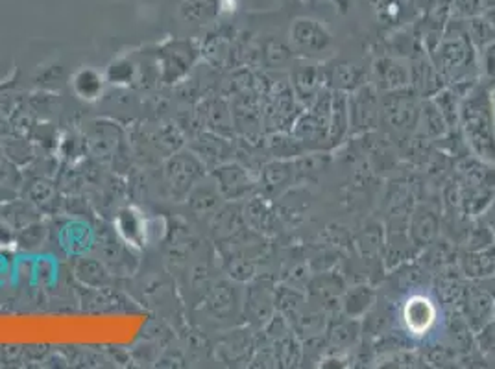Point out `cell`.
Masks as SVG:
<instances>
[{"instance_id":"6da1fadb","label":"cell","mask_w":495,"mask_h":369,"mask_svg":"<svg viewBox=\"0 0 495 369\" xmlns=\"http://www.w3.org/2000/svg\"><path fill=\"white\" fill-rule=\"evenodd\" d=\"M458 126L472 152L483 161L495 165V105L486 84L472 86L462 98Z\"/></svg>"},{"instance_id":"7a4b0ae2","label":"cell","mask_w":495,"mask_h":369,"mask_svg":"<svg viewBox=\"0 0 495 369\" xmlns=\"http://www.w3.org/2000/svg\"><path fill=\"white\" fill-rule=\"evenodd\" d=\"M431 60L446 84L474 80V72L479 67V54L466 32L464 19L451 17L441 39L431 50Z\"/></svg>"},{"instance_id":"3957f363","label":"cell","mask_w":495,"mask_h":369,"mask_svg":"<svg viewBox=\"0 0 495 369\" xmlns=\"http://www.w3.org/2000/svg\"><path fill=\"white\" fill-rule=\"evenodd\" d=\"M381 93V91H379ZM412 87L381 93V122L401 134H412L418 127L422 102Z\"/></svg>"},{"instance_id":"277c9868","label":"cell","mask_w":495,"mask_h":369,"mask_svg":"<svg viewBox=\"0 0 495 369\" xmlns=\"http://www.w3.org/2000/svg\"><path fill=\"white\" fill-rule=\"evenodd\" d=\"M291 46L305 60H324L331 54L333 37L320 20L301 17L291 29Z\"/></svg>"},{"instance_id":"5b68a950","label":"cell","mask_w":495,"mask_h":369,"mask_svg":"<svg viewBox=\"0 0 495 369\" xmlns=\"http://www.w3.org/2000/svg\"><path fill=\"white\" fill-rule=\"evenodd\" d=\"M350 134H370L381 126V93L374 84H362L348 93Z\"/></svg>"},{"instance_id":"8992f818","label":"cell","mask_w":495,"mask_h":369,"mask_svg":"<svg viewBox=\"0 0 495 369\" xmlns=\"http://www.w3.org/2000/svg\"><path fill=\"white\" fill-rule=\"evenodd\" d=\"M440 233V218L431 207H416L408 217V239L416 250H425L434 244Z\"/></svg>"},{"instance_id":"52a82bcc","label":"cell","mask_w":495,"mask_h":369,"mask_svg":"<svg viewBox=\"0 0 495 369\" xmlns=\"http://www.w3.org/2000/svg\"><path fill=\"white\" fill-rule=\"evenodd\" d=\"M374 80L381 93L410 87V67L403 60L383 56L374 63Z\"/></svg>"},{"instance_id":"ba28073f","label":"cell","mask_w":495,"mask_h":369,"mask_svg":"<svg viewBox=\"0 0 495 369\" xmlns=\"http://www.w3.org/2000/svg\"><path fill=\"white\" fill-rule=\"evenodd\" d=\"M408 67H410V87L420 96L431 98L440 89H444V84H441L444 82V78H441V74L434 67L431 56L414 58L408 63Z\"/></svg>"},{"instance_id":"9c48e42d","label":"cell","mask_w":495,"mask_h":369,"mask_svg":"<svg viewBox=\"0 0 495 369\" xmlns=\"http://www.w3.org/2000/svg\"><path fill=\"white\" fill-rule=\"evenodd\" d=\"M291 87L294 91V96L309 108V105L315 102L318 98V94L326 89L322 69L318 65L298 67L293 72Z\"/></svg>"},{"instance_id":"30bf717a","label":"cell","mask_w":495,"mask_h":369,"mask_svg":"<svg viewBox=\"0 0 495 369\" xmlns=\"http://www.w3.org/2000/svg\"><path fill=\"white\" fill-rule=\"evenodd\" d=\"M322 72H324V82L331 91L351 93L362 84H367L364 82L367 72L350 62H334L331 67L322 69Z\"/></svg>"},{"instance_id":"8fae6325","label":"cell","mask_w":495,"mask_h":369,"mask_svg":"<svg viewBox=\"0 0 495 369\" xmlns=\"http://www.w3.org/2000/svg\"><path fill=\"white\" fill-rule=\"evenodd\" d=\"M350 135V105L348 93L333 91L331 117H329V141L331 148L341 144Z\"/></svg>"},{"instance_id":"7c38bea8","label":"cell","mask_w":495,"mask_h":369,"mask_svg":"<svg viewBox=\"0 0 495 369\" xmlns=\"http://www.w3.org/2000/svg\"><path fill=\"white\" fill-rule=\"evenodd\" d=\"M405 324L412 334H425L434 322L436 310L427 298L416 296L405 307Z\"/></svg>"},{"instance_id":"4fadbf2b","label":"cell","mask_w":495,"mask_h":369,"mask_svg":"<svg viewBox=\"0 0 495 369\" xmlns=\"http://www.w3.org/2000/svg\"><path fill=\"white\" fill-rule=\"evenodd\" d=\"M296 177V165L291 160H281V161H274L270 165L265 167L263 170V183L265 189L270 194H281L286 189L291 187Z\"/></svg>"},{"instance_id":"5bb4252c","label":"cell","mask_w":495,"mask_h":369,"mask_svg":"<svg viewBox=\"0 0 495 369\" xmlns=\"http://www.w3.org/2000/svg\"><path fill=\"white\" fill-rule=\"evenodd\" d=\"M450 124L444 119V115L440 113V110L436 108V103L427 98L425 102H422V111H420V120H418V127L416 131L427 139H440L448 134Z\"/></svg>"},{"instance_id":"9a60e30c","label":"cell","mask_w":495,"mask_h":369,"mask_svg":"<svg viewBox=\"0 0 495 369\" xmlns=\"http://www.w3.org/2000/svg\"><path fill=\"white\" fill-rule=\"evenodd\" d=\"M219 181H220L222 194L231 200H237L252 191L250 176L246 174L244 168H241L237 165H227V167L220 168Z\"/></svg>"},{"instance_id":"2e32d148","label":"cell","mask_w":495,"mask_h":369,"mask_svg":"<svg viewBox=\"0 0 495 369\" xmlns=\"http://www.w3.org/2000/svg\"><path fill=\"white\" fill-rule=\"evenodd\" d=\"M374 299H375V294L370 286H355L344 298V303H342L344 314L350 320H359L368 312Z\"/></svg>"},{"instance_id":"e0dca14e","label":"cell","mask_w":495,"mask_h":369,"mask_svg":"<svg viewBox=\"0 0 495 369\" xmlns=\"http://www.w3.org/2000/svg\"><path fill=\"white\" fill-rule=\"evenodd\" d=\"M462 268L470 277H486L495 272V250H477L462 258Z\"/></svg>"},{"instance_id":"ac0fdd59","label":"cell","mask_w":495,"mask_h":369,"mask_svg":"<svg viewBox=\"0 0 495 369\" xmlns=\"http://www.w3.org/2000/svg\"><path fill=\"white\" fill-rule=\"evenodd\" d=\"M493 307H495L493 299L488 292H474L470 296V299H467V316L483 320L486 325L488 320L491 318Z\"/></svg>"},{"instance_id":"d6986e66","label":"cell","mask_w":495,"mask_h":369,"mask_svg":"<svg viewBox=\"0 0 495 369\" xmlns=\"http://www.w3.org/2000/svg\"><path fill=\"white\" fill-rule=\"evenodd\" d=\"M484 0H453L450 15L455 19H470L486 12Z\"/></svg>"},{"instance_id":"ffe728a7","label":"cell","mask_w":495,"mask_h":369,"mask_svg":"<svg viewBox=\"0 0 495 369\" xmlns=\"http://www.w3.org/2000/svg\"><path fill=\"white\" fill-rule=\"evenodd\" d=\"M359 334V327L357 324L351 320L348 324H341V325H336L331 332H329V338L334 346L338 348H348L350 344H353L355 338Z\"/></svg>"},{"instance_id":"44dd1931","label":"cell","mask_w":495,"mask_h":369,"mask_svg":"<svg viewBox=\"0 0 495 369\" xmlns=\"http://www.w3.org/2000/svg\"><path fill=\"white\" fill-rule=\"evenodd\" d=\"M293 56H294V50H293V46H289V45H285V43H281V41H274V43H270L268 46H267V62L270 63V65H285V63H289L291 60H293Z\"/></svg>"},{"instance_id":"7402d4cb","label":"cell","mask_w":495,"mask_h":369,"mask_svg":"<svg viewBox=\"0 0 495 369\" xmlns=\"http://www.w3.org/2000/svg\"><path fill=\"white\" fill-rule=\"evenodd\" d=\"M477 54H479V67L483 69L486 78L495 80V41L481 48Z\"/></svg>"},{"instance_id":"603a6c76","label":"cell","mask_w":495,"mask_h":369,"mask_svg":"<svg viewBox=\"0 0 495 369\" xmlns=\"http://www.w3.org/2000/svg\"><path fill=\"white\" fill-rule=\"evenodd\" d=\"M427 4H429V12H433V13L450 15L453 0H427Z\"/></svg>"},{"instance_id":"cb8c5ba5","label":"cell","mask_w":495,"mask_h":369,"mask_svg":"<svg viewBox=\"0 0 495 369\" xmlns=\"http://www.w3.org/2000/svg\"><path fill=\"white\" fill-rule=\"evenodd\" d=\"M483 15L488 19V22L493 26V30H495V6H493V8H490L488 12H484Z\"/></svg>"}]
</instances>
